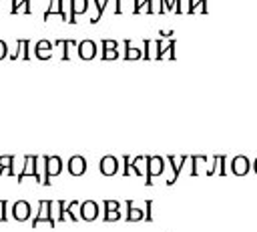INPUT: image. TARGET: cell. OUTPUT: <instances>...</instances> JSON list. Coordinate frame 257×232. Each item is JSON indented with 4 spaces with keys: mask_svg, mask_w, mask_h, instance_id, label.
<instances>
[{
    "mask_svg": "<svg viewBox=\"0 0 257 232\" xmlns=\"http://www.w3.org/2000/svg\"><path fill=\"white\" fill-rule=\"evenodd\" d=\"M51 208H52V202H51V200H42V202L38 204V214H36V218L32 220V228H38V224L45 222V220H49L51 226L56 224V220L51 216Z\"/></svg>",
    "mask_w": 257,
    "mask_h": 232,
    "instance_id": "obj_2",
    "label": "cell"
},
{
    "mask_svg": "<svg viewBox=\"0 0 257 232\" xmlns=\"http://www.w3.org/2000/svg\"><path fill=\"white\" fill-rule=\"evenodd\" d=\"M145 162H147V184L151 186L153 184V176H159L163 172V158L159 156H145Z\"/></svg>",
    "mask_w": 257,
    "mask_h": 232,
    "instance_id": "obj_1",
    "label": "cell"
},
{
    "mask_svg": "<svg viewBox=\"0 0 257 232\" xmlns=\"http://www.w3.org/2000/svg\"><path fill=\"white\" fill-rule=\"evenodd\" d=\"M169 162H171V166H173V170H175V174H173V178L171 180H167V184H173L177 178H179V172H181V166L187 162V156H179V158H175V156H169Z\"/></svg>",
    "mask_w": 257,
    "mask_h": 232,
    "instance_id": "obj_16",
    "label": "cell"
},
{
    "mask_svg": "<svg viewBox=\"0 0 257 232\" xmlns=\"http://www.w3.org/2000/svg\"><path fill=\"white\" fill-rule=\"evenodd\" d=\"M12 216L16 218V220H28L30 218V204L28 202H25V200H18V202H14V206H12Z\"/></svg>",
    "mask_w": 257,
    "mask_h": 232,
    "instance_id": "obj_7",
    "label": "cell"
},
{
    "mask_svg": "<svg viewBox=\"0 0 257 232\" xmlns=\"http://www.w3.org/2000/svg\"><path fill=\"white\" fill-rule=\"evenodd\" d=\"M6 56V44H4V40H0V58H4Z\"/></svg>",
    "mask_w": 257,
    "mask_h": 232,
    "instance_id": "obj_25",
    "label": "cell"
},
{
    "mask_svg": "<svg viewBox=\"0 0 257 232\" xmlns=\"http://www.w3.org/2000/svg\"><path fill=\"white\" fill-rule=\"evenodd\" d=\"M34 54H36V58H42V60L51 58V56H52V44H51L49 40H40V42H36Z\"/></svg>",
    "mask_w": 257,
    "mask_h": 232,
    "instance_id": "obj_12",
    "label": "cell"
},
{
    "mask_svg": "<svg viewBox=\"0 0 257 232\" xmlns=\"http://www.w3.org/2000/svg\"><path fill=\"white\" fill-rule=\"evenodd\" d=\"M62 0H51V8L47 10V14H45V18H51V14H54V12H58L62 18H64V14H62Z\"/></svg>",
    "mask_w": 257,
    "mask_h": 232,
    "instance_id": "obj_21",
    "label": "cell"
},
{
    "mask_svg": "<svg viewBox=\"0 0 257 232\" xmlns=\"http://www.w3.org/2000/svg\"><path fill=\"white\" fill-rule=\"evenodd\" d=\"M26 162H28L26 168L18 174V182H23V180H25L26 176H30V174L36 178V182H42V178H40V174H38V170H36V166H38L36 162H38V158H36V156H26Z\"/></svg>",
    "mask_w": 257,
    "mask_h": 232,
    "instance_id": "obj_5",
    "label": "cell"
},
{
    "mask_svg": "<svg viewBox=\"0 0 257 232\" xmlns=\"http://www.w3.org/2000/svg\"><path fill=\"white\" fill-rule=\"evenodd\" d=\"M45 168H47V176H45V182L42 184H51V178L52 176H58L60 170H62V160L58 156H45Z\"/></svg>",
    "mask_w": 257,
    "mask_h": 232,
    "instance_id": "obj_3",
    "label": "cell"
},
{
    "mask_svg": "<svg viewBox=\"0 0 257 232\" xmlns=\"http://www.w3.org/2000/svg\"><path fill=\"white\" fill-rule=\"evenodd\" d=\"M69 172L73 176H80L87 172V160H84V156H71L69 160Z\"/></svg>",
    "mask_w": 257,
    "mask_h": 232,
    "instance_id": "obj_8",
    "label": "cell"
},
{
    "mask_svg": "<svg viewBox=\"0 0 257 232\" xmlns=\"http://www.w3.org/2000/svg\"><path fill=\"white\" fill-rule=\"evenodd\" d=\"M125 58H127V60L143 58L141 50H139V48H133V46H131V40H125Z\"/></svg>",
    "mask_w": 257,
    "mask_h": 232,
    "instance_id": "obj_19",
    "label": "cell"
},
{
    "mask_svg": "<svg viewBox=\"0 0 257 232\" xmlns=\"http://www.w3.org/2000/svg\"><path fill=\"white\" fill-rule=\"evenodd\" d=\"M6 210V200H0V220H6L8 218V214L4 212Z\"/></svg>",
    "mask_w": 257,
    "mask_h": 232,
    "instance_id": "obj_24",
    "label": "cell"
},
{
    "mask_svg": "<svg viewBox=\"0 0 257 232\" xmlns=\"http://www.w3.org/2000/svg\"><path fill=\"white\" fill-rule=\"evenodd\" d=\"M104 210H106V214H104V220H106V222H113V220H119V218H121V206H119V202L106 200V202H104Z\"/></svg>",
    "mask_w": 257,
    "mask_h": 232,
    "instance_id": "obj_11",
    "label": "cell"
},
{
    "mask_svg": "<svg viewBox=\"0 0 257 232\" xmlns=\"http://www.w3.org/2000/svg\"><path fill=\"white\" fill-rule=\"evenodd\" d=\"M87 0H71V20L69 22H77V16L87 12Z\"/></svg>",
    "mask_w": 257,
    "mask_h": 232,
    "instance_id": "obj_13",
    "label": "cell"
},
{
    "mask_svg": "<svg viewBox=\"0 0 257 232\" xmlns=\"http://www.w3.org/2000/svg\"><path fill=\"white\" fill-rule=\"evenodd\" d=\"M117 170H119V160L115 156L101 158V172L104 176H113V174H117Z\"/></svg>",
    "mask_w": 257,
    "mask_h": 232,
    "instance_id": "obj_9",
    "label": "cell"
},
{
    "mask_svg": "<svg viewBox=\"0 0 257 232\" xmlns=\"http://www.w3.org/2000/svg\"><path fill=\"white\" fill-rule=\"evenodd\" d=\"M99 216V206H97V202H93V200H87V202H82L80 204V218H84V220H95Z\"/></svg>",
    "mask_w": 257,
    "mask_h": 232,
    "instance_id": "obj_10",
    "label": "cell"
},
{
    "mask_svg": "<svg viewBox=\"0 0 257 232\" xmlns=\"http://www.w3.org/2000/svg\"><path fill=\"white\" fill-rule=\"evenodd\" d=\"M14 156H0V176H12L14 174Z\"/></svg>",
    "mask_w": 257,
    "mask_h": 232,
    "instance_id": "obj_15",
    "label": "cell"
},
{
    "mask_svg": "<svg viewBox=\"0 0 257 232\" xmlns=\"http://www.w3.org/2000/svg\"><path fill=\"white\" fill-rule=\"evenodd\" d=\"M56 46H62V60H69L71 58V46H77V42L75 40H64V38H60V40H56Z\"/></svg>",
    "mask_w": 257,
    "mask_h": 232,
    "instance_id": "obj_18",
    "label": "cell"
},
{
    "mask_svg": "<svg viewBox=\"0 0 257 232\" xmlns=\"http://www.w3.org/2000/svg\"><path fill=\"white\" fill-rule=\"evenodd\" d=\"M213 162H215V164H213V168H209V172H207V174H213L215 170H217L221 176H223V174H227V170H225V164H223V162H225V156H215V158H213Z\"/></svg>",
    "mask_w": 257,
    "mask_h": 232,
    "instance_id": "obj_20",
    "label": "cell"
},
{
    "mask_svg": "<svg viewBox=\"0 0 257 232\" xmlns=\"http://www.w3.org/2000/svg\"><path fill=\"white\" fill-rule=\"evenodd\" d=\"M127 210H128V214H127L125 218H127L128 222H135V220H143V218H145V214H143V210L135 208L133 200H127Z\"/></svg>",
    "mask_w": 257,
    "mask_h": 232,
    "instance_id": "obj_17",
    "label": "cell"
},
{
    "mask_svg": "<svg viewBox=\"0 0 257 232\" xmlns=\"http://www.w3.org/2000/svg\"><path fill=\"white\" fill-rule=\"evenodd\" d=\"M251 166H253V164L249 162V158H245V156H235V158L231 160V172H233L235 176H245V174L249 172Z\"/></svg>",
    "mask_w": 257,
    "mask_h": 232,
    "instance_id": "obj_4",
    "label": "cell"
},
{
    "mask_svg": "<svg viewBox=\"0 0 257 232\" xmlns=\"http://www.w3.org/2000/svg\"><path fill=\"white\" fill-rule=\"evenodd\" d=\"M95 2H97V8H99V14H97V16L91 20L93 24H95V22H99V20H101V14H103V10H104V6H106V4H104L106 0H95Z\"/></svg>",
    "mask_w": 257,
    "mask_h": 232,
    "instance_id": "obj_23",
    "label": "cell"
},
{
    "mask_svg": "<svg viewBox=\"0 0 257 232\" xmlns=\"http://www.w3.org/2000/svg\"><path fill=\"white\" fill-rule=\"evenodd\" d=\"M78 56L82 60H93L97 56V44L93 40H82L78 42Z\"/></svg>",
    "mask_w": 257,
    "mask_h": 232,
    "instance_id": "obj_6",
    "label": "cell"
},
{
    "mask_svg": "<svg viewBox=\"0 0 257 232\" xmlns=\"http://www.w3.org/2000/svg\"><path fill=\"white\" fill-rule=\"evenodd\" d=\"M251 168H253V170H255V174H257V158H255V162H253V166H251Z\"/></svg>",
    "mask_w": 257,
    "mask_h": 232,
    "instance_id": "obj_26",
    "label": "cell"
},
{
    "mask_svg": "<svg viewBox=\"0 0 257 232\" xmlns=\"http://www.w3.org/2000/svg\"><path fill=\"white\" fill-rule=\"evenodd\" d=\"M28 2H30V0H23V2H20V4H14V6H12V12H14V14H18V12H23V10H25V12L28 14V12H30V6H28Z\"/></svg>",
    "mask_w": 257,
    "mask_h": 232,
    "instance_id": "obj_22",
    "label": "cell"
},
{
    "mask_svg": "<svg viewBox=\"0 0 257 232\" xmlns=\"http://www.w3.org/2000/svg\"><path fill=\"white\" fill-rule=\"evenodd\" d=\"M117 40H103V58L104 60H113L117 58Z\"/></svg>",
    "mask_w": 257,
    "mask_h": 232,
    "instance_id": "obj_14",
    "label": "cell"
}]
</instances>
